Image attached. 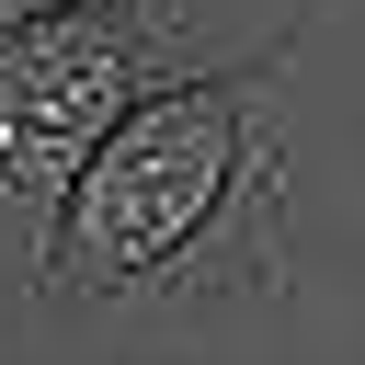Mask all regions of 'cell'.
<instances>
[{
  "label": "cell",
  "mask_w": 365,
  "mask_h": 365,
  "mask_svg": "<svg viewBox=\"0 0 365 365\" xmlns=\"http://www.w3.org/2000/svg\"><path fill=\"white\" fill-rule=\"evenodd\" d=\"M125 103V34L103 23H46L0 46V171L11 182H68Z\"/></svg>",
  "instance_id": "7a4b0ae2"
},
{
  "label": "cell",
  "mask_w": 365,
  "mask_h": 365,
  "mask_svg": "<svg viewBox=\"0 0 365 365\" xmlns=\"http://www.w3.org/2000/svg\"><path fill=\"white\" fill-rule=\"evenodd\" d=\"M240 171V91H171L148 114H125L103 148H91V182L68 194V274L80 285H114L137 262H160L205 205L217 182Z\"/></svg>",
  "instance_id": "6da1fadb"
},
{
  "label": "cell",
  "mask_w": 365,
  "mask_h": 365,
  "mask_svg": "<svg viewBox=\"0 0 365 365\" xmlns=\"http://www.w3.org/2000/svg\"><path fill=\"white\" fill-rule=\"evenodd\" d=\"M0 11H46V0H0Z\"/></svg>",
  "instance_id": "3957f363"
}]
</instances>
